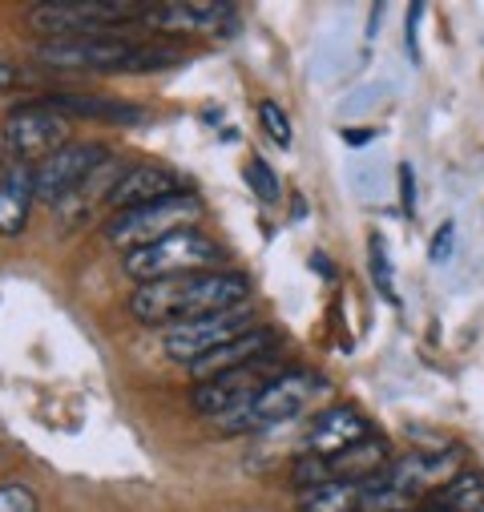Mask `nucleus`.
I'll use <instances>...</instances> for the list:
<instances>
[{"mask_svg":"<svg viewBox=\"0 0 484 512\" xmlns=\"http://www.w3.org/2000/svg\"><path fill=\"white\" fill-rule=\"evenodd\" d=\"M251 283L234 271H194V275H174L158 283H138L130 295V315L150 327H178L186 319H202L214 311H230L247 303Z\"/></svg>","mask_w":484,"mask_h":512,"instance_id":"1","label":"nucleus"},{"mask_svg":"<svg viewBox=\"0 0 484 512\" xmlns=\"http://www.w3.org/2000/svg\"><path fill=\"white\" fill-rule=\"evenodd\" d=\"M222 263H226V254L218 250V242H210L198 230H178L162 242L130 250L126 254V275L138 279V283H158V279H174V275L218 271Z\"/></svg>","mask_w":484,"mask_h":512,"instance_id":"2","label":"nucleus"},{"mask_svg":"<svg viewBox=\"0 0 484 512\" xmlns=\"http://www.w3.org/2000/svg\"><path fill=\"white\" fill-rule=\"evenodd\" d=\"M146 9L150 5H134V0H49V5L29 9V25L45 33V41L89 37L117 21H142Z\"/></svg>","mask_w":484,"mask_h":512,"instance_id":"3","label":"nucleus"},{"mask_svg":"<svg viewBox=\"0 0 484 512\" xmlns=\"http://www.w3.org/2000/svg\"><path fill=\"white\" fill-rule=\"evenodd\" d=\"M194 218H202V198L186 190V194H174V198H162V202H150V206H138V210H121L109 222V242L130 254V250L162 242L178 230H194L190 226Z\"/></svg>","mask_w":484,"mask_h":512,"instance_id":"4","label":"nucleus"},{"mask_svg":"<svg viewBox=\"0 0 484 512\" xmlns=\"http://www.w3.org/2000/svg\"><path fill=\"white\" fill-rule=\"evenodd\" d=\"M315 388H319V383H315L311 371H283V375H275L242 412L222 416L218 428L230 432V436H242V432H259V428L287 424V420H295V416L307 408V400H311Z\"/></svg>","mask_w":484,"mask_h":512,"instance_id":"5","label":"nucleus"},{"mask_svg":"<svg viewBox=\"0 0 484 512\" xmlns=\"http://www.w3.org/2000/svg\"><path fill=\"white\" fill-rule=\"evenodd\" d=\"M5 146L17 158V166H33V162L41 166L69 146V117L49 101L17 105L5 117Z\"/></svg>","mask_w":484,"mask_h":512,"instance_id":"6","label":"nucleus"},{"mask_svg":"<svg viewBox=\"0 0 484 512\" xmlns=\"http://www.w3.org/2000/svg\"><path fill=\"white\" fill-rule=\"evenodd\" d=\"M247 331H255V315H251L247 303H242V307H230V311H214V315H202V319H186L178 327H166L162 347H166L170 359L194 367L198 359H206L210 351L226 347L230 339L247 335Z\"/></svg>","mask_w":484,"mask_h":512,"instance_id":"7","label":"nucleus"},{"mask_svg":"<svg viewBox=\"0 0 484 512\" xmlns=\"http://www.w3.org/2000/svg\"><path fill=\"white\" fill-rule=\"evenodd\" d=\"M130 41L121 37H105V33H89V37H57V41H41L33 49V57L49 69H93V73H117L121 61L130 57Z\"/></svg>","mask_w":484,"mask_h":512,"instance_id":"8","label":"nucleus"},{"mask_svg":"<svg viewBox=\"0 0 484 512\" xmlns=\"http://www.w3.org/2000/svg\"><path fill=\"white\" fill-rule=\"evenodd\" d=\"M105 158H109V150L97 146V142H69L65 150H57L49 162H41L33 170L37 198L41 202H65V198H73Z\"/></svg>","mask_w":484,"mask_h":512,"instance_id":"9","label":"nucleus"},{"mask_svg":"<svg viewBox=\"0 0 484 512\" xmlns=\"http://www.w3.org/2000/svg\"><path fill=\"white\" fill-rule=\"evenodd\" d=\"M271 379H263L255 367H242V371H222L214 379H202L194 383V392H190V404L194 412L210 416V420H222V416H234L247 408L263 388H267Z\"/></svg>","mask_w":484,"mask_h":512,"instance_id":"10","label":"nucleus"},{"mask_svg":"<svg viewBox=\"0 0 484 512\" xmlns=\"http://www.w3.org/2000/svg\"><path fill=\"white\" fill-rule=\"evenodd\" d=\"M456 464H460L456 452H412V456L388 464V468H384V480H388L392 488H400L404 496L420 500L424 492H440V488L460 472Z\"/></svg>","mask_w":484,"mask_h":512,"instance_id":"11","label":"nucleus"},{"mask_svg":"<svg viewBox=\"0 0 484 512\" xmlns=\"http://www.w3.org/2000/svg\"><path fill=\"white\" fill-rule=\"evenodd\" d=\"M174 194H186L182 190V178L158 162H146V166H134L121 186L113 190L109 206L121 214V210H138V206H150V202H162V198H174Z\"/></svg>","mask_w":484,"mask_h":512,"instance_id":"12","label":"nucleus"},{"mask_svg":"<svg viewBox=\"0 0 484 512\" xmlns=\"http://www.w3.org/2000/svg\"><path fill=\"white\" fill-rule=\"evenodd\" d=\"M271 351H275V331L255 327V331H247V335L230 339L226 347L210 351L206 359H198V363L190 367V375L202 383V379H214V375H222V371H242V367H255V363H263Z\"/></svg>","mask_w":484,"mask_h":512,"instance_id":"13","label":"nucleus"},{"mask_svg":"<svg viewBox=\"0 0 484 512\" xmlns=\"http://www.w3.org/2000/svg\"><path fill=\"white\" fill-rule=\"evenodd\" d=\"M142 21H150L162 33H214L234 21V5H222V0H210V5H194V0H182V5H150Z\"/></svg>","mask_w":484,"mask_h":512,"instance_id":"14","label":"nucleus"},{"mask_svg":"<svg viewBox=\"0 0 484 512\" xmlns=\"http://www.w3.org/2000/svg\"><path fill=\"white\" fill-rule=\"evenodd\" d=\"M363 436H372V424L363 420L355 408H327L315 428H311V456L319 460H335L339 452H347L351 444H359Z\"/></svg>","mask_w":484,"mask_h":512,"instance_id":"15","label":"nucleus"},{"mask_svg":"<svg viewBox=\"0 0 484 512\" xmlns=\"http://www.w3.org/2000/svg\"><path fill=\"white\" fill-rule=\"evenodd\" d=\"M33 198H37V182L29 166H13L0 178V238H17L29 226Z\"/></svg>","mask_w":484,"mask_h":512,"instance_id":"16","label":"nucleus"},{"mask_svg":"<svg viewBox=\"0 0 484 512\" xmlns=\"http://www.w3.org/2000/svg\"><path fill=\"white\" fill-rule=\"evenodd\" d=\"M53 109L65 117H93V121H113V125H142L146 109L130 101H113V97H85V93H57L49 97Z\"/></svg>","mask_w":484,"mask_h":512,"instance_id":"17","label":"nucleus"},{"mask_svg":"<svg viewBox=\"0 0 484 512\" xmlns=\"http://www.w3.org/2000/svg\"><path fill=\"white\" fill-rule=\"evenodd\" d=\"M331 464V476L335 480H355V484H363V480H372V476H380L384 468H388V444L380 440V436H363L359 444H351L347 452H339L335 460H327Z\"/></svg>","mask_w":484,"mask_h":512,"instance_id":"18","label":"nucleus"},{"mask_svg":"<svg viewBox=\"0 0 484 512\" xmlns=\"http://www.w3.org/2000/svg\"><path fill=\"white\" fill-rule=\"evenodd\" d=\"M359 484L355 480H323L299 492V512H355Z\"/></svg>","mask_w":484,"mask_h":512,"instance_id":"19","label":"nucleus"},{"mask_svg":"<svg viewBox=\"0 0 484 512\" xmlns=\"http://www.w3.org/2000/svg\"><path fill=\"white\" fill-rule=\"evenodd\" d=\"M432 508H444V512H484V480L476 472H456L440 492H432Z\"/></svg>","mask_w":484,"mask_h":512,"instance_id":"20","label":"nucleus"},{"mask_svg":"<svg viewBox=\"0 0 484 512\" xmlns=\"http://www.w3.org/2000/svg\"><path fill=\"white\" fill-rule=\"evenodd\" d=\"M355 512H416V500L404 496L400 488H392L380 472V476L359 484V508Z\"/></svg>","mask_w":484,"mask_h":512,"instance_id":"21","label":"nucleus"},{"mask_svg":"<svg viewBox=\"0 0 484 512\" xmlns=\"http://www.w3.org/2000/svg\"><path fill=\"white\" fill-rule=\"evenodd\" d=\"M178 61H182V49H174V45H134L117 73H154V69H170Z\"/></svg>","mask_w":484,"mask_h":512,"instance_id":"22","label":"nucleus"},{"mask_svg":"<svg viewBox=\"0 0 484 512\" xmlns=\"http://www.w3.org/2000/svg\"><path fill=\"white\" fill-rule=\"evenodd\" d=\"M368 267H372L376 291H380L388 303H400V295H396V271H392V254H388L384 234H372V238H368Z\"/></svg>","mask_w":484,"mask_h":512,"instance_id":"23","label":"nucleus"},{"mask_svg":"<svg viewBox=\"0 0 484 512\" xmlns=\"http://www.w3.org/2000/svg\"><path fill=\"white\" fill-rule=\"evenodd\" d=\"M247 182H251V190H255L263 202H279V194H283L279 174H275L263 158H251V162H247Z\"/></svg>","mask_w":484,"mask_h":512,"instance_id":"24","label":"nucleus"},{"mask_svg":"<svg viewBox=\"0 0 484 512\" xmlns=\"http://www.w3.org/2000/svg\"><path fill=\"white\" fill-rule=\"evenodd\" d=\"M259 121H263V130H267L279 146H291V121H287V113H283L275 101H263V105H259Z\"/></svg>","mask_w":484,"mask_h":512,"instance_id":"25","label":"nucleus"},{"mask_svg":"<svg viewBox=\"0 0 484 512\" xmlns=\"http://www.w3.org/2000/svg\"><path fill=\"white\" fill-rule=\"evenodd\" d=\"M0 512H37V492L25 484H0Z\"/></svg>","mask_w":484,"mask_h":512,"instance_id":"26","label":"nucleus"},{"mask_svg":"<svg viewBox=\"0 0 484 512\" xmlns=\"http://www.w3.org/2000/svg\"><path fill=\"white\" fill-rule=\"evenodd\" d=\"M452 250H456V226L444 222L436 234H432V250H428V259L432 263H448L452 259Z\"/></svg>","mask_w":484,"mask_h":512,"instance_id":"27","label":"nucleus"},{"mask_svg":"<svg viewBox=\"0 0 484 512\" xmlns=\"http://www.w3.org/2000/svg\"><path fill=\"white\" fill-rule=\"evenodd\" d=\"M400 206H404V218H416V170L408 162L400 166Z\"/></svg>","mask_w":484,"mask_h":512,"instance_id":"28","label":"nucleus"},{"mask_svg":"<svg viewBox=\"0 0 484 512\" xmlns=\"http://www.w3.org/2000/svg\"><path fill=\"white\" fill-rule=\"evenodd\" d=\"M25 81V73H21V65H13L9 57H0V89H17Z\"/></svg>","mask_w":484,"mask_h":512,"instance_id":"29","label":"nucleus"},{"mask_svg":"<svg viewBox=\"0 0 484 512\" xmlns=\"http://www.w3.org/2000/svg\"><path fill=\"white\" fill-rule=\"evenodd\" d=\"M343 138H347L351 146H363V142H376V134H372V130H347Z\"/></svg>","mask_w":484,"mask_h":512,"instance_id":"30","label":"nucleus"}]
</instances>
